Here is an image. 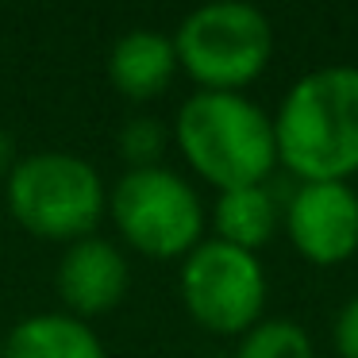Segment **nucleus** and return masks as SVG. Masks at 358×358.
Returning <instances> with one entry per match:
<instances>
[{"instance_id": "1", "label": "nucleus", "mask_w": 358, "mask_h": 358, "mask_svg": "<svg viewBox=\"0 0 358 358\" xmlns=\"http://www.w3.org/2000/svg\"><path fill=\"white\" fill-rule=\"evenodd\" d=\"M278 162L296 181H347L358 173V66L335 62L289 85L273 116Z\"/></svg>"}, {"instance_id": "2", "label": "nucleus", "mask_w": 358, "mask_h": 358, "mask_svg": "<svg viewBox=\"0 0 358 358\" xmlns=\"http://www.w3.org/2000/svg\"><path fill=\"white\" fill-rule=\"evenodd\" d=\"M173 143L208 185H266L278 166L273 116L247 93L196 89L173 120Z\"/></svg>"}, {"instance_id": "3", "label": "nucleus", "mask_w": 358, "mask_h": 358, "mask_svg": "<svg viewBox=\"0 0 358 358\" xmlns=\"http://www.w3.org/2000/svg\"><path fill=\"white\" fill-rule=\"evenodd\" d=\"M4 204L24 231L55 243L93 235L108 212V185L89 158L73 150H35L12 166Z\"/></svg>"}, {"instance_id": "4", "label": "nucleus", "mask_w": 358, "mask_h": 358, "mask_svg": "<svg viewBox=\"0 0 358 358\" xmlns=\"http://www.w3.org/2000/svg\"><path fill=\"white\" fill-rule=\"evenodd\" d=\"M178 66L212 93H239L262 78L273 58V24L258 4L212 0L193 8L173 31Z\"/></svg>"}, {"instance_id": "5", "label": "nucleus", "mask_w": 358, "mask_h": 358, "mask_svg": "<svg viewBox=\"0 0 358 358\" xmlns=\"http://www.w3.org/2000/svg\"><path fill=\"white\" fill-rule=\"evenodd\" d=\"M108 216L127 247L147 258H185L204 239V204L170 166L124 170L108 189Z\"/></svg>"}, {"instance_id": "6", "label": "nucleus", "mask_w": 358, "mask_h": 358, "mask_svg": "<svg viewBox=\"0 0 358 358\" xmlns=\"http://www.w3.org/2000/svg\"><path fill=\"white\" fill-rule=\"evenodd\" d=\"M266 266L258 255L220 239H201L181 258V301L189 316L216 335H243L262 320Z\"/></svg>"}, {"instance_id": "7", "label": "nucleus", "mask_w": 358, "mask_h": 358, "mask_svg": "<svg viewBox=\"0 0 358 358\" xmlns=\"http://www.w3.org/2000/svg\"><path fill=\"white\" fill-rule=\"evenodd\" d=\"M281 224L312 266H339L358 255V193L347 181H301L281 208Z\"/></svg>"}, {"instance_id": "8", "label": "nucleus", "mask_w": 358, "mask_h": 358, "mask_svg": "<svg viewBox=\"0 0 358 358\" xmlns=\"http://www.w3.org/2000/svg\"><path fill=\"white\" fill-rule=\"evenodd\" d=\"M127 285H131V266L112 239L85 235V239L66 243L55 270V289L70 316H104L127 296Z\"/></svg>"}, {"instance_id": "9", "label": "nucleus", "mask_w": 358, "mask_h": 358, "mask_svg": "<svg viewBox=\"0 0 358 358\" xmlns=\"http://www.w3.org/2000/svg\"><path fill=\"white\" fill-rule=\"evenodd\" d=\"M178 50L173 35L150 31V27H131L124 31L108 50V81L127 101H155L178 78Z\"/></svg>"}, {"instance_id": "10", "label": "nucleus", "mask_w": 358, "mask_h": 358, "mask_svg": "<svg viewBox=\"0 0 358 358\" xmlns=\"http://www.w3.org/2000/svg\"><path fill=\"white\" fill-rule=\"evenodd\" d=\"M4 358H108L89 320L70 312H35L4 335Z\"/></svg>"}, {"instance_id": "11", "label": "nucleus", "mask_w": 358, "mask_h": 358, "mask_svg": "<svg viewBox=\"0 0 358 358\" xmlns=\"http://www.w3.org/2000/svg\"><path fill=\"white\" fill-rule=\"evenodd\" d=\"M212 224H216V235H212V239L258 255V247H266V243L273 239V231H278V224H281L278 193H273L270 185L224 189V193L216 196V208H212Z\"/></svg>"}, {"instance_id": "12", "label": "nucleus", "mask_w": 358, "mask_h": 358, "mask_svg": "<svg viewBox=\"0 0 358 358\" xmlns=\"http://www.w3.org/2000/svg\"><path fill=\"white\" fill-rule=\"evenodd\" d=\"M231 358H316L312 339L296 320L262 316L255 327L239 335Z\"/></svg>"}, {"instance_id": "13", "label": "nucleus", "mask_w": 358, "mask_h": 358, "mask_svg": "<svg viewBox=\"0 0 358 358\" xmlns=\"http://www.w3.org/2000/svg\"><path fill=\"white\" fill-rule=\"evenodd\" d=\"M170 139L173 135L166 131V124L158 116H131L120 127L116 147H120V155L131 162L127 170H143V166H158V158H162V150Z\"/></svg>"}, {"instance_id": "14", "label": "nucleus", "mask_w": 358, "mask_h": 358, "mask_svg": "<svg viewBox=\"0 0 358 358\" xmlns=\"http://www.w3.org/2000/svg\"><path fill=\"white\" fill-rule=\"evenodd\" d=\"M331 343L339 350V358H358V296H350L339 308L331 324Z\"/></svg>"}, {"instance_id": "15", "label": "nucleus", "mask_w": 358, "mask_h": 358, "mask_svg": "<svg viewBox=\"0 0 358 358\" xmlns=\"http://www.w3.org/2000/svg\"><path fill=\"white\" fill-rule=\"evenodd\" d=\"M20 162V155H16V139H12L4 127H0V178L8 181V173H12V166Z\"/></svg>"}, {"instance_id": "16", "label": "nucleus", "mask_w": 358, "mask_h": 358, "mask_svg": "<svg viewBox=\"0 0 358 358\" xmlns=\"http://www.w3.org/2000/svg\"><path fill=\"white\" fill-rule=\"evenodd\" d=\"M0 358H4V339H0Z\"/></svg>"}, {"instance_id": "17", "label": "nucleus", "mask_w": 358, "mask_h": 358, "mask_svg": "<svg viewBox=\"0 0 358 358\" xmlns=\"http://www.w3.org/2000/svg\"><path fill=\"white\" fill-rule=\"evenodd\" d=\"M0 227H4V216H0Z\"/></svg>"}]
</instances>
